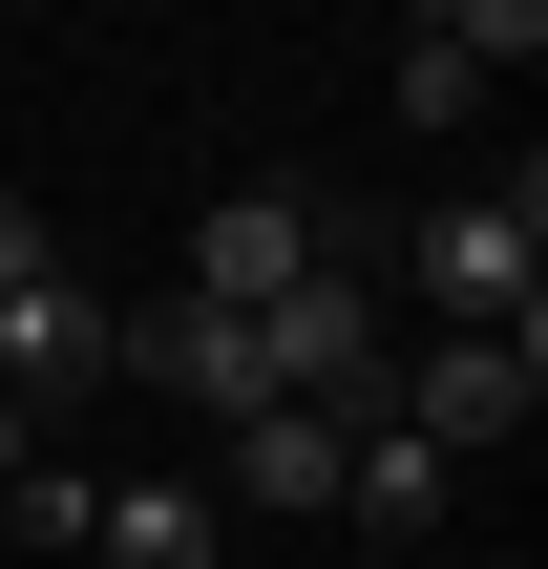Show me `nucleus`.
I'll use <instances>...</instances> for the list:
<instances>
[{
    "mask_svg": "<svg viewBox=\"0 0 548 569\" xmlns=\"http://www.w3.org/2000/svg\"><path fill=\"white\" fill-rule=\"evenodd\" d=\"M528 401H548V317H444L422 359H380V422H401V443H444V465L528 443Z\"/></svg>",
    "mask_w": 548,
    "mask_h": 569,
    "instance_id": "obj_1",
    "label": "nucleus"
},
{
    "mask_svg": "<svg viewBox=\"0 0 548 569\" xmlns=\"http://www.w3.org/2000/svg\"><path fill=\"white\" fill-rule=\"evenodd\" d=\"M401 274H422L444 317H548V169H507V190H444V211L401 232Z\"/></svg>",
    "mask_w": 548,
    "mask_h": 569,
    "instance_id": "obj_2",
    "label": "nucleus"
},
{
    "mask_svg": "<svg viewBox=\"0 0 548 569\" xmlns=\"http://www.w3.org/2000/svg\"><path fill=\"white\" fill-rule=\"evenodd\" d=\"M106 359H127V380H169L190 422H253V401H275L253 317H211V296H169V317H106Z\"/></svg>",
    "mask_w": 548,
    "mask_h": 569,
    "instance_id": "obj_3",
    "label": "nucleus"
},
{
    "mask_svg": "<svg viewBox=\"0 0 548 569\" xmlns=\"http://www.w3.org/2000/svg\"><path fill=\"white\" fill-rule=\"evenodd\" d=\"M317 253H338V232H317V211H296V190H232V211H211V232H190V296H211V317H253V296H296V274H317Z\"/></svg>",
    "mask_w": 548,
    "mask_h": 569,
    "instance_id": "obj_4",
    "label": "nucleus"
},
{
    "mask_svg": "<svg viewBox=\"0 0 548 569\" xmlns=\"http://www.w3.org/2000/svg\"><path fill=\"white\" fill-rule=\"evenodd\" d=\"M63 380H106V296L84 274H21L0 296V401H63Z\"/></svg>",
    "mask_w": 548,
    "mask_h": 569,
    "instance_id": "obj_5",
    "label": "nucleus"
},
{
    "mask_svg": "<svg viewBox=\"0 0 548 569\" xmlns=\"http://www.w3.org/2000/svg\"><path fill=\"white\" fill-rule=\"evenodd\" d=\"M338 507H359L380 549H422V528L465 507V465H444V443H401V422H359V443H338Z\"/></svg>",
    "mask_w": 548,
    "mask_h": 569,
    "instance_id": "obj_6",
    "label": "nucleus"
},
{
    "mask_svg": "<svg viewBox=\"0 0 548 569\" xmlns=\"http://www.w3.org/2000/svg\"><path fill=\"white\" fill-rule=\"evenodd\" d=\"M84 549H106V569H211V549H232V507L169 465V486H106V507H84Z\"/></svg>",
    "mask_w": 548,
    "mask_h": 569,
    "instance_id": "obj_7",
    "label": "nucleus"
},
{
    "mask_svg": "<svg viewBox=\"0 0 548 569\" xmlns=\"http://www.w3.org/2000/svg\"><path fill=\"white\" fill-rule=\"evenodd\" d=\"M338 443H359V422H317V401H253V422H232V507H338Z\"/></svg>",
    "mask_w": 548,
    "mask_h": 569,
    "instance_id": "obj_8",
    "label": "nucleus"
},
{
    "mask_svg": "<svg viewBox=\"0 0 548 569\" xmlns=\"http://www.w3.org/2000/svg\"><path fill=\"white\" fill-rule=\"evenodd\" d=\"M380 106H401V127H422V148H444V127H486V63H465V42H422V21H401V63H380Z\"/></svg>",
    "mask_w": 548,
    "mask_h": 569,
    "instance_id": "obj_9",
    "label": "nucleus"
},
{
    "mask_svg": "<svg viewBox=\"0 0 548 569\" xmlns=\"http://www.w3.org/2000/svg\"><path fill=\"white\" fill-rule=\"evenodd\" d=\"M422 42H465V63H548V0H422Z\"/></svg>",
    "mask_w": 548,
    "mask_h": 569,
    "instance_id": "obj_10",
    "label": "nucleus"
},
{
    "mask_svg": "<svg viewBox=\"0 0 548 569\" xmlns=\"http://www.w3.org/2000/svg\"><path fill=\"white\" fill-rule=\"evenodd\" d=\"M84 507H106L84 465H21V486H0V528H21V549H84Z\"/></svg>",
    "mask_w": 548,
    "mask_h": 569,
    "instance_id": "obj_11",
    "label": "nucleus"
},
{
    "mask_svg": "<svg viewBox=\"0 0 548 569\" xmlns=\"http://www.w3.org/2000/svg\"><path fill=\"white\" fill-rule=\"evenodd\" d=\"M21 274H63V253H42V211H21V190H0V296H21Z\"/></svg>",
    "mask_w": 548,
    "mask_h": 569,
    "instance_id": "obj_12",
    "label": "nucleus"
},
{
    "mask_svg": "<svg viewBox=\"0 0 548 569\" xmlns=\"http://www.w3.org/2000/svg\"><path fill=\"white\" fill-rule=\"evenodd\" d=\"M21 465H42V401H0V486H21Z\"/></svg>",
    "mask_w": 548,
    "mask_h": 569,
    "instance_id": "obj_13",
    "label": "nucleus"
}]
</instances>
